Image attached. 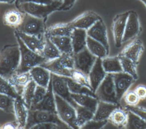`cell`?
I'll list each match as a JSON object with an SVG mask.
<instances>
[{"label": "cell", "mask_w": 146, "mask_h": 129, "mask_svg": "<svg viewBox=\"0 0 146 129\" xmlns=\"http://www.w3.org/2000/svg\"><path fill=\"white\" fill-rule=\"evenodd\" d=\"M108 123V120L97 121L91 120L79 127V129H103Z\"/></svg>", "instance_id": "42"}, {"label": "cell", "mask_w": 146, "mask_h": 129, "mask_svg": "<svg viewBox=\"0 0 146 129\" xmlns=\"http://www.w3.org/2000/svg\"><path fill=\"white\" fill-rule=\"evenodd\" d=\"M144 51L143 41L139 39H136L127 44L119 54L138 64Z\"/></svg>", "instance_id": "16"}, {"label": "cell", "mask_w": 146, "mask_h": 129, "mask_svg": "<svg viewBox=\"0 0 146 129\" xmlns=\"http://www.w3.org/2000/svg\"><path fill=\"white\" fill-rule=\"evenodd\" d=\"M17 129H26L25 128V127H23V126H18V127H17Z\"/></svg>", "instance_id": "52"}, {"label": "cell", "mask_w": 146, "mask_h": 129, "mask_svg": "<svg viewBox=\"0 0 146 129\" xmlns=\"http://www.w3.org/2000/svg\"><path fill=\"white\" fill-rule=\"evenodd\" d=\"M20 63V51L17 44L5 45L0 51V76L8 79L15 73Z\"/></svg>", "instance_id": "1"}, {"label": "cell", "mask_w": 146, "mask_h": 129, "mask_svg": "<svg viewBox=\"0 0 146 129\" xmlns=\"http://www.w3.org/2000/svg\"><path fill=\"white\" fill-rule=\"evenodd\" d=\"M48 38L56 45L62 54L74 55L70 36H51Z\"/></svg>", "instance_id": "29"}, {"label": "cell", "mask_w": 146, "mask_h": 129, "mask_svg": "<svg viewBox=\"0 0 146 129\" xmlns=\"http://www.w3.org/2000/svg\"><path fill=\"white\" fill-rule=\"evenodd\" d=\"M70 78H72L76 83L92 90L88 76L87 74H86L74 69L72 71Z\"/></svg>", "instance_id": "39"}, {"label": "cell", "mask_w": 146, "mask_h": 129, "mask_svg": "<svg viewBox=\"0 0 146 129\" xmlns=\"http://www.w3.org/2000/svg\"><path fill=\"white\" fill-rule=\"evenodd\" d=\"M18 126L16 122H8L1 126V129H17Z\"/></svg>", "instance_id": "49"}, {"label": "cell", "mask_w": 146, "mask_h": 129, "mask_svg": "<svg viewBox=\"0 0 146 129\" xmlns=\"http://www.w3.org/2000/svg\"><path fill=\"white\" fill-rule=\"evenodd\" d=\"M54 129H74L72 127L67 125L65 123L60 121L58 123L56 124Z\"/></svg>", "instance_id": "50"}, {"label": "cell", "mask_w": 146, "mask_h": 129, "mask_svg": "<svg viewBox=\"0 0 146 129\" xmlns=\"http://www.w3.org/2000/svg\"><path fill=\"white\" fill-rule=\"evenodd\" d=\"M29 72H16L7 79L9 83L15 88L17 93L21 95L23 88L31 80Z\"/></svg>", "instance_id": "25"}, {"label": "cell", "mask_w": 146, "mask_h": 129, "mask_svg": "<svg viewBox=\"0 0 146 129\" xmlns=\"http://www.w3.org/2000/svg\"><path fill=\"white\" fill-rule=\"evenodd\" d=\"M87 36L102 43L110 52L107 27L102 19L98 20L87 30Z\"/></svg>", "instance_id": "13"}, {"label": "cell", "mask_w": 146, "mask_h": 129, "mask_svg": "<svg viewBox=\"0 0 146 129\" xmlns=\"http://www.w3.org/2000/svg\"><path fill=\"white\" fill-rule=\"evenodd\" d=\"M0 129H1V126L0 125Z\"/></svg>", "instance_id": "55"}, {"label": "cell", "mask_w": 146, "mask_h": 129, "mask_svg": "<svg viewBox=\"0 0 146 129\" xmlns=\"http://www.w3.org/2000/svg\"><path fill=\"white\" fill-rule=\"evenodd\" d=\"M41 66L47 69L51 73L71 77L72 71L74 69V57L71 55L62 54L55 59L45 61Z\"/></svg>", "instance_id": "3"}, {"label": "cell", "mask_w": 146, "mask_h": 129, "mask_svg": "<svg viewBox=\"0 0 146 129\" xmlns=\"http://www.w3.org/2000/svg\"><path fill=\"white\" fill-rule=\"evenodd\" d=\"M122 99L125 104V106H136L141 101L133 89L128 90L123 95Z\"/></svg>", "instance_id": "40"}, {"label": "cell", "mask_w": 146, "mask_h": 129, "mask_svg": "<svg viewBox=\"0 0 146 129\" xmlns=\"http://www.w3.org/2000/svg\"><path fill=\"white\" fill-rule=\"evenodd\" d=\"M61 3L60 2H54L51 4L23 2L18 3V6L23 13L45 20L51 13L58 11Z\"/></svg>", "instance_id": "4"}, {"label": "cell", "mask_w": 146, "mask_h": 129, "mask_svg": "<svg viewBox=\"0 0 146 129\" xmlns=\"http://www.w3.org/2000/svg\"><path fill=\"white\" fill-rule=\"evenodd\" d=\"M70 38L74 54L86 48L87 38L86 30L74 28Z\"/></svg>", "instance_id": "23"}, {"label": "cell", "mask_w": 146, "mask_h": 129, "mask_svg": "<svg viewBox=\"0 0 146 129\" xmlns=\"http://www.w3.org/2000/svg\"><path fill=\"white\" fill-rule=\"evenodd\" d=\"M126 110L130 111L146 122V108L142 106H125L124 107Z\"/></svg>", "instance_id": "44"}, {"label": "cell", "mask_w": 146, "mask_h": 129, "mask_svg": "<svg viewBox=\"0 0 146 129\" xmlns=\"http://www.w3.org/2000/svg\"><path fill=\"white\" fill-rule=\"evenodd\" d=\"M25 13L18 9H9L6 10L2 16L4 24L10 27L18 28L22 24Z\"/></svg>", "instance_id": "22"}, {"label": "cell", "mask_w": 146, "mask_h": 129, "mask_svg": "<svg viewBox=\"0 0 146 129\" xmlns=\"http://www.w3.org/2000/svg\"><path fill=\"white\" fill-rule=\"evenodd\" d=\"M14 35L20 51V63L17 72H29L33 68L41 65L46 61L45 59L42 55L28 48L16 33L14 32Z\"/></svg>", "instance_id": "2"}, {"label": "cell", "mask_w": 146, "mask_h": 129, "mask_svg": "<svg viewBox=\"0 0 146 129\" xmlns=\"http://www.w3.org/2000/svg\"><path fill=\"white\" fill-rule=\"evenodd\" d=\"M133 90L140 101H143L146 100V85L139 84L133 89Z\"/></svg>", "instance_id": "45"}, {"label": "cell", "mask_w": 146, "mask_h": 129, "mask_svg": "<svg viewBox=\"0 0 146 129\" xmlns=\"http://www.w3.org/2000/svg\"><path fill=\"white\" fill-rule=\"evenodd\" d=\"M60 121L56 113L45 110L29 109L25 128L28 129L33 125L37 123H52L57 124Z\"/></svg>", "instance_id": "8"}, {"label": "cell", "mask_w": 146, "mask_h": 129, "mask_svg": "<svg viewBox=\"0 0 146 129\" xmlns=\"http://www.w3.org/2000/svg\"><path fill=\"white\" fill-rule=\"evenodd\" d=\"M36 87V84L33 80H31L23 88L21 96L23 101L28 107L30 109L32 105V102L34 95V92Z\"/></svg>", "instance_id": "35"}, {"label": "cell", "mask_w": 146, "mask_h": 129, "mask_svg": "<svg viewBox=\"0 0 146 129\" xmlns=\"http://www.w3.org/2000/svg\"><path fill=\"white\" fill-rule=\"evenodd\" d=\"M66 79L69 90L71 94H87L96 97L95 93L90 89L76 83L70 77H66Z\"/></svg>", "instance_id": "37"}, {"label": "cell", "mask_w": 146, "mask_h": 129, "mask_svg": "<svg viewBox=\"0 0 146 129\" xmlns=\"http://www.w3.org/2000/svg\"><path fill=\"white\" fill-rule=\"evenodd\" d=\"M0 109L6 113H13V99L0 94Z\"/></svg>", "instance_id": "41"}, {"label": "cell", "mask_w": 146, "mask_h": 129, "mask_svg": "<svg viewBox=\"0 0 146 129\" xmlns=\"http://www.w3.org/2000/svg\"><path fill=\"white\" fill-rule=\"evenodd\" d=\"M61 55L62 53L56 45L53 43L50 39L45 35L44 44L42 56L45 59L46 61L55 59L60 56Z\"/></svg>", "instance_id": "32"}, {"label": "cell", "mask_w": 146, "mask_h": 129, "mask_svg": "<svg viewBox=\"0 0 146 129\" xmlns=\"http://www.w3.org/2000/svg\"><path fill=\"white\" fill-rule=\"evenodd\" d=\"M23 2H32L42 4H51L54 2L52 0H18V3Z\"/></svg>", "instance_id": "48"}, {"label": "cell", "mask_w": 146, "mask_h": 129, "mask_svg": "<svg viewBox=\"0 0 146 129\" xmlns=\"http://www.w3.org/2000/svg\"><path fill=\"white\" fill-rule=\"evenodd\" d=\"M75 110L76 114V124L79 129L80 126L93 119L94 112L92 110L79 105L77 106Z\"/></svg>", "instance_id": "33"}, {"label": "cell", "mask_w": 146, "mask_h": 129, "mask_svg": "<svg viewBox=\"0 0 146 129\" xmlns=\"http://www.w3.org/2000/svg\"><path fill=\"white\" fill-rule=\"evenodd\" d=\"M74 28L68 23H60L49 26L46 30L45 35L51 36H70Z\"/></svg>", "instance_id": "26"}, {"label": "cell", "mask_w": 146, "mask_h": 129, "mask_svg": "<svg viewBox=\"0 0 146 129\" xmlns=\"http://www.w3.org/2000/svg\"><path fill=\"white\" fill-rule=\"evenodd\" d=\"M55 99L56 112L59 119L74 129H79L76 124L75 108L69 102L55 94Z\"/></svg>", "instance_id": "5"}, {"label": "cell", "mask_w": 146, "mask_h": 129, "mask_svg": "<svg viewBox=\"0 0 146 129\" xmlns=\"http://www.w3.org/2000/svg\"><path fill=\"white\" fill-rule=\"evenodd\" d=\"M77 0H63L58 11H67L71 9Z\"/></svg>", "instance_id": "46"}, {"label": "cell", "mask_w": 146, "mask_h": 129, "mask_svg": "<svg viewBox=\"0 0 146 129\" xmlns=\"http://www.w3.org/2000/svg\"><path fill=\"white\" fill-rule=\"evenodd\" d=\"M45 20L25 13L22 24L16 30L27 35L42 38L45 35Z\"/></svg>", "instance_id": "6"}, {"label": "cell", "mask_w": 146, "mask_h": 129, "mask_svg": "<svg viewBox=\"0 0 146 129\" xmlns=\"http://www.w3.org/2000/svg\"><path fill=\"white\" fill-rule=\"evenodd\" d=\"M0 94L8 96L13 99L19 95L8 80L1 76H0Z\"/></svg>", "instance_id": "38"}, {"label": "cell", "mask_w": 146, "mask_h": 129, "mask_svg": "<svg viewBox=\"0 0 146 129\" xmlns=\"http://www.w3.org/2000/svg\"><path fill=\"white\" fill-rule=\"evenodd\" d=\"M103 67L107 74H114L123 72L121 65L118 55L106 56L102 59Z\"/></svg>", "instance_id": "31"}, {"label": "cell", "mask_w": 146, "mask_h": 129, "mask_svg": "<svg viewBox=\"0 0 146 129\" xmlns=\"http://www.w3.org/2000/svg\"><path fill=\"white\" fill-rule=\"evenodd\" d=\"M112 77L117 99L120 103L124 94L129 90L136 80L123 72L112 74Z\"/></svg>", "instance_id": "12"}, {"label": "cell", "mask_w": 146, "mask_h": 129, "mask_svg": "<svg viewBox=\"0 0 146 129\" xmlns=\"http://www.w3.org/2000/svg\"><path fill=\"white\" fill-rule=\"evenodd\" d=\"M32 80L36 85L47 88L51 80V73L41 65L36 66L29 70Z\"/></svg>", "instance_id": "20"}, {"label": "cell", "mask_w": 146, "mask_h": 129, "mask_svg": "<svg viewBox=\"0 0 146 129\" xmlns=\"http://www.w3.org/2000/svg\"><path fill=\"white\" fill-rule=\"evenodd\" d=\"M107 74L103 67L102 59L97 58L88 75L91 89L94 93Z\"/></svg>", "instance_id": "17"}, {"label": "cell", "mask_w": 146, "mask_h": 129, "mask_svg": "<svg viewBox=\"0 0 146 129\" xmlns=\"http://www.w3.org/2000/svg\"><path fill=\"white\" fill-rule=\"evenodd\" d=\"M47 89L43 87L36 85V87L34 92V95L31 108L34 106L35 105H36V104H38V103H39L42 100V99L43 98V97H44L46 93Z\"/></svg>", "instance_id": "43"}, {"label": "cell", "mask_w": 146, "mask_h": 129, "mask_svg": "<svg viewBox=\"0 0 146 129\" xmlns=\"http://www.w3.org/2000/svg\"><path fill=\"white\" fill-rule=\"evenodd\" d=\"M119 105L99 101L94 113L93 120L97 121L107 120L111 113Z\"/></svg>", "instance_id": "24"}, {"label": "cell", "mask_w": 146, "mask_h": 129, "mask_svg": "<svg viewBox=\"0 0 146 129\" xmlns=\"http://www.w3.org/2000/svg\"><path fill=\"white\" fill-rule=\"evenodd\" d=\"M86 48L96 58L103 59L108 56L109 52L100 42L87 36Z\"/></svg>", "instance_id": "30"}, {"label": "cell", "mask_w": 146, "mask_h": 129, "mask_svg": "<svg viewBox=\"0 0 146 129\" xmlns=\"http://www.w3.org/2000/svg\"><path fill=\"white\" fill-rule=\"evenodd\" d=\"M15 0H0V3L11 4L15 2Z\"/></svg>", "instance_id": "51"}, {"label": "cell", "mask_w": 146, "mask_h": 129, "mask_svg": "<svg viewBox=\"0 0 146 129\" xmlns=\"http://www.w3.org/2000/svg\"><path fill=\"white\" fill-rule=\"evenodd\" d=\"M14 32L18 35L21 40L28 48L33 52L42 55L44 44L45 35L44 37L40 38L36 36L27 35L17 30H15Z\"/></svg>", "instance_id": "18"}, {"label": "cell", "mask_w": 146, "mask_h": 129, "mask_svg": "<svg viewBox=\"0 0 146 129\" xmlns=\"http://www.w3.org/2000/svg\"><path fill=\"white\" fill-rule=\"evenodd\" d=\"M30 109L45 110L56 113L55 94L52 89L51 80L49 85L47 89L46 93L42 100L39 103L31 107Z\"/></svg>", "instance_id": "21"}, {"label": "cell", "mask_w": 146, "mask_h": 129, "mask_svg": "<svg viewBox=\"0 0 146 129\" xmlns=\"http://www.w3.org/2000/svg\"><path fill=\"white\" fill-rule=\"evenodd\" d=\"M128 14L129 11L120 13L113 19L111 28L115 45L117 48H120L123 44L122 40Z\"/></svg>", "instance_id": "11"}, {"label": "cell", "mask_w": 146, "mask_h": 129, "mask_svg": "<svg viewBox=\"0 0 146 129\" xmlns=\"http://www.w3.org/2000/svg\"><path fill=\"white\" fill-rule=\"evenodd\" d=\"M74 101L80 106L87 108L95 113L99 100L95 97L87 94H71Z\"/></svg>", "instance_id": "28"}, {"label": "cell", "mask_w": 146, "mask_h": 129, "mask_svg": "<svg viewBox=\"0 0 146 129\" xmlns=\"http://www.w3.org/2000/svg\"><path fill=\"white\" fill-rule=\"evenodd\" d=\"M118 56L120 61L123 72L131 76L136 80H137L138 78V73H137V64L133 62L130 59L127 58L126 57L121 55L120 54H119Z\"/></svg>", "instance_id": "34"}, {"label": "cell", "mask_w": 146, "mask_h": 129, "mask_svg": "<svg viewBox=\"0 0 146 129\" xmlns=\"http://www.w3.org/2000/svg\"><path fill=\"white\" fill-rule=\"evenodd\" d=\"M127 119L128 111L125 108L118 106L111 113L107 120L115 127L122 128H124Z\"/></svg>", "instance_id": "27"}, {"label": "cell", "mask_w": 146, "mask_h": 129, "mask_svg": "<svg viewBox=\"0 0 146 129\" xmlns=\"http://www.w3.org/2000/svg\"><path fill=\"white\" fill-rule=\"evenodd\" d=\"M52 1L54 2H60L63 1V0H52Z\"/></svg>", "instance_id": "54"}, {"label": "cell", "mask_w": 146, "mask_h": 129, "mask_svg": "<svg viewBox=\"0 0 146 129\" xmlns=\"http://www.w3.org/2000/svg\"><path fill=\"white\" fill-rule=\"evenodd\" d=\"M139 1H141V2H143L144 4V5L145 6V7H146V0H139Z\"/></svg>", "instance_id": "53"}, {"label": "cell", "mask_w": 146, "mask_h": 129, "mask_svg": "<svg viewBox=\"0 0 146 129\" xmlns=\"http://www.w3.org/2000/svg\"><path fill=\"white\" fill-rule=\"evenodd\" d=\"M128 111V119L124 129H146V122L135 113Z\"/></svg>", "instance_id": "36"}, {"label": "cell", "mask_w": 146, "mask_h": 129, "mask_svg": "<svg viewBox=\"0 0 146 129\" xmlns=\"http://www.w3.org/2000/svg\"><path fill=\"white\" fill-rule=\"evenodd\" d=\"M51 84L54 94L66 100L75 108L77 107L78 105L71 97V93L69 90L66 77L51 73Z\"/></svg>", "instance_id": "9"}, {"label": "cell", "mask_w": 146, "mask_h": 129, "mask_svg": "<svg viewBox=\"0 0 146 129\" xmlns=\"http://www.w3.org/2000/svg\"><path fill=\"white\" fill-rule=\"evenodd\" d=\"M29 109L26 106L19 95L13 99V114L15 122L19 126L26 127Z\"/></svg>", "instance_id": "19"}, {"label": "cell", "mask_w": 146, "mask_h": 129, "mask_svg": "<svg viewBox=\"0 0 146 129\" xmlns=\"http://www.w3.org/2000/svg\"><path fill=\"white\" fill-rule=\"evenodd\" d=\"M101 19V17L96 13L88 11L78 16L69 22V23L74 28L82 29L87 31Z\"/></svg>", "instance_id": "15"}, {"label": "cell", "mask_w": 146, "mask_h": 129, "mask_svg": "<svg viewBox=\"0 0 146 129\" xmlns=\"http://www.w3.org/2000/svg\"><path fill=\"white\" fill-rule=\"evenodd\" d=\"M140 32V23L138 14L135 11H129L122 42L135 38Z\"/></svg>", "instance_id": "14"}, {"label": "cell", "mask_w": 146, "mask_h": 129, "mask_svg": "<svg viewBox=\"0 0 146 129\" xmlns=\"http://www.w3.org/2000/svg\"><path fill=\"white\" fill-rule=\"evenodd\" d=\"M74 69L88 75L97 58L94 56L87 48L74 53Z\"/></svg>", "instance_id": "10"}, {"label": "cell", "mask_w": 146, "mask_h": 129, "mask_svg": "<svg viewBox=\"0 0 146 129\" xmlns=\"http://www.w3.org/2000/svg\"><path fill=\"white\" fill-rule=\"evenodd\" d=\"M56 124L52 123H37L33 125L28 129H54Z\"/></svg>", "instance_id": "47"}, {"label": "cell", "mask_w": 146, "mask_h": 129, "mask_svg": "<svg viewBox=\"0 0 146 129\" xmlns=\"http://www.w3.org/2000/svg\"><path fill=\"white\" fill-rule=\"evenodd\" d=\"M96 98L100 101L119 105L112 74H107L95 91Z\"/></svg>", "instance_id": "7"}]
</instances>
